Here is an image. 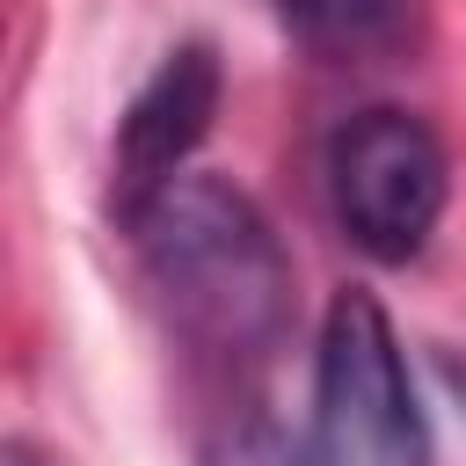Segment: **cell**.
<instances>
[{
  "instance_id": "1",
  "label": "cell",
  "mask_w": 466,
  "mask_h": 466,
  "mask_svg": "<svg viewBox=\"0 0 466 466\" xmlns=\"http://www.w3.org/2000/svg\"><path fill=\"white\" fill-rule=\"evenodd\" d=\"M124 226L175 335L204 357L262 364L291 335V255L240 182L182 167Z\"/></svg>"
},
{
  "instance_id": "2",
  "label": "cell",
  "mask_w": 466,
  "mask_h": 466,
  "mask_svg": "<svg viewBox=\"0 0 466 466\" xmlns=\"http://www.w3.org/2000/svg\"><path fill=\"white\" fill-rule=\"evenodd\" d=\"M313 459L320 466H430L408 350L386 306L342 284L313 342Z\"/></svg>"
},
{
  "instance_id": "3",
  "label": "cell",
  "mask_w": 466,
  "mask_h": 466,
  "mask_svg": "<svg viewBox=\"0 0 466 466\" xmlns=\"http://www.w3.org/2000/svg\"><path fill=\"white\" fill-rule=\"evenodd\" d=\"M320 189L342 240L371 262H415L451 204V153L430 116L371 102L328 131Z\"/></svg>"
},
{
  "instance_id": "4",
  "label": "cell",
  "mask_w": 466,
  "mask_h": 466,
  "mask_svg": "<svg viewBox=\"0 0 466 466\" xmlns=\"http://www.w3.org/2000/svg\"><path fill=\"white\" fill-rule=\"evenodd\" d=\"M218 95H226V66L211 44H175L138 80V95L116 116V146H109V182H116L124 218L189 167V153L204 146V131L218 116Z\"/></svg>"
},
{
  "instance_id": "5",
  "label": "cell",
  "mask_w": 466,
  "mask_h": 466,
  "mask_svg": "<svg viewBox=\"0 0 466 466\" xmlns=\"http://www.w3.org/2000/svg\"><path fill=\"white\" fill-rule=\"evenodd\" d=\"M262 7L328 58H393L415 36V0H262Z\"/></svg>"
},
{
  "instance_id": "6",
  "label": "cell",
  "mask_w": 466,
  "mask_h": 466,
  "mask_svg": "<svg viewBox=\"0 0 466 466\" xmlns=\"http://www.w3.org/2000/svg\"><path fill=\"white\" fill-rule=\"evenodd\" d=\"M218 466H320L313 451H299L291 437H277L269 422H248L226 451H218Z\"/></svg>"
},
{
  "instance_id": "7",
  "label": "cell",
  "mask_w": 466,
  "mask_h": 466,
  "mask_svg": "<svg viewBox=\"0 0 466 466\" xmlns=\"http://www.w3.org/2000/svg\"><path fill=\"white\" fill-rule=\"evenodd\" d=\"M437 371H444V386H451V400L466 408V350H437Z\"/></svg>"
},
{
  "instance_id": "8",
  "label": "cell",
  "mask_w": 466,
  "mask_h": 466,
  "mask_svg": "<svg viewBox=\"0 0 466 466\" xmlns=\"http://www.w3.org/2000/svg\"><path fill=\"white\" fill-rule=\"evenodd\" d=\"M7 466H51V459H44L29 437H7Z\"/></svg>"
}]
</instances>
